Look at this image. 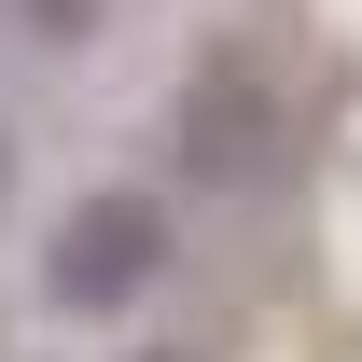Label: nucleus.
Segmentation results:
<instances>
[{"mask_svg": "<svg viewBox=\"0 0 362 362\" xmlns=\"http://www.w3.org/2000/svg\"><path fill=\"white\" fill-rule=\"evenodd\" d=\"M168 265V209H153V195H139V181H112V195H84V209H70V223L42 237V293L70 320H112L139 293V279Z\"/></svg>", "mask_w": 362, "mask_h": 362, "instance_id": "obj_1", "label": "nucleus"}, {"mask_svg": "<svg viewBox=\"0 0 362 362\" xmlns=\"http://www.w3.org/2000/svg\"><path fill=\"white\" fill-rule=\"evenodd\" d=\"M265 139H279V112H265V84H251V56H209V70L181 84V168L195 181H251Z\"/></svg>", "mask_w": 362, "mask_h": 362, "instance_id": "obj_2", "label": "nucleus"}, {"mask_svg": "<svg viewBox=\"0 0 362 362\" xmlns=\"http://www.w3.org/2000/svg\"><path fill=\"white\" fill-rule=\"evenodd\" d=\"M14 14H28L42 42H84V28H98V0H14Z\"/></svg>", "mask_w": 362, "mask_h": 362, "instance_id": "obj_3", "label": "nucleus"}, {"mask_svg": "<svg viewBox=\"0 0 362 362\" xmlns=\"http://www.w3.org/2000/svg\"><path fill=\"white\" fill-rule=\"evenodd\" d=\"M0 195H14V139H0Z\"/></svg>", "mask_w": 362, "mask_h": 362, "instance_id": "obj_4", "label": "nucleus"}, {"mask_svg": "<svg viewBox=\"0 0 362 362\" xmlns=\"http://www.w3.org/2000/svg\"><path fill=\"white\" fill-rule=\"evenodd\" d=\"M139 362H195V349H139Z\"/></svg>", "mask_w": 362, "mask_h": 362, "instance_id": "obj_5", "label": "nucleus"}]
</instances>
